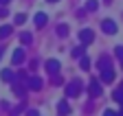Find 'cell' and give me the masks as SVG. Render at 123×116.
Returning a JSON list of instances; mask_svg holds the SVG:
<instances>
[{
    "instance_id": "21",
    "label": "cell",
    "mask_w": 123,
    "mask_h": 116,
    "mask_svg": "<svg viewBox=\"0 0 123 116\" xmlns=\"http://www.w3.org/2000/svg\"><path fill=\"white\" fill-rule=\"evenodd\" d=\"M13 20H15V24H24V22H26V16H24V13H20V16H15Z\"/></svg>"
},
{
    "instance_id": "8",
    "label": "cell",
    "mask_w": 123,
    "mask_h": 116,
    "mask_svg": "<svg viewBox=\"0 0 123 116\" xmlns=\"http://www.w3.org/2000/svg\"><path fill=\"white\" fill-rule=\"evenodd\" d=\"M24 57H26V55H24V48H15L13 55H11V59H13V64H22Z\"/></svg>"
},
{
    "instance_id": "31",
    "label": "cell",
    "mask_w": 123,
    "mask_h": 116,
    "mask_svg": "<svg viewBox=\"0 0 123 116\" xmlns=\"http://www.w3.org/2000/svg\"><path fill=\"white\" fill-rule=\"evenodd\" d=\"M121 105H123V101H121Z\"/></svg>"
},
{
    "instance_id": "14",
    "label": "cell",
    "mask_w": 123,
    "mask_h": 116,
    "mask_svg": "<svg viewBox=\"0 0 123 116\" xmlns=\"http://www.w3.org/2000/svg\"><path fill=\"white\" fill-rule=\"evenodd\" d=\"M57 35H59V37H66V35H68V24H59V26H57Z\"/></svg>"
},
{
    "instance_id": "28",
    "label": "cell",
    "mask_w": 123,
    "mask_h": 116,
    "mask_svg": "<svg viewBox=\"0 0 123 116\" xmlns=\"http://www.w3.org/2000/svg\"><path fill=\"white\" fill-rule=\"evenodd\" d=\"M117 116H123V112H119V114H117Z\"/></svg>"
},
{
    "instance_id": "23",
    "label": "cell",
    "mask_w": 123,
    "mask_h": 116,
    "mask_svg": "<svg viewBox=\"0 0 123 116\" xmlns=\"http://www.w3.org/2000/svg\"><path fill=\"white\" fill-rule=\"evenodd\" d=\"M114 53H117V57H119V59L123 61V46H117V48H114Z\"/></svg>"
},
{
    "instance_id": "1",
    "label": "cell",
    "mask_w": 123,
    "mask_h": 116,
    "mask_svg": "<svg viewBox=\"0 0 123 116\" xmlns=\"http://www.w3.org/2000/svg\"><path fill=\"white\" fill-rule=\"evenodd\" d=\"M79 94H81V81H79V79H73V81L66 85V96L75 99V96H79Z\"/></svg>"
},
{
    "instance_id": "24",
    "label": "cell",
    "mask_w": 123,
    "mask_h": 116,
    "mask_svg": "<svg viewBox=\"0 0 123 116\" xmlns=\"http://www.w3.org/2000/svg\"><path fill=\"white\" fill-rule=\"evenodd\" d=\"M26 116H40V114H37L35 110H26Z\"/></svg>"
},
{
    "instance_id": "17",
    "label": "cell",
    "mask_w": 123,
    "mask_h": 116,
    "mask_svg": "<svg viewBox=\"0 0 123 116\" xmlns=\"http://www.w3.org/2000/svg\"><path fill=\"white\" fill-rule=\"evenodd\" d=\"M112 64H110V59H108V57H101V59H99V70L101 68H110Z\"/></svg>"
},
{
    "instance_id": "7",
    "label": "cell",
    "mask_w": 123,
    "mask_h": 116,
    "mask_svg": "<svg viewBox=\"0 0 123 116\" xmlns=\"http://www.w3.org/2000/svg\"><path fill=\"white\" fill-rule=\"evenodd\" d=\"M88 90H90V94H92V96H101V92H103V90H101V81L92 79V81H90V88H88Z\"/></svg>"
},
{
    "instance_id": "2",
    "label": "cell",
    "mask_w": 123,
    "mask_h": 116,
    "mask_svg": "<svg viewBox=\"0 0 123 116\" xmlns=\"http://www.w3.org/2000/svg\"><path fill=\"white\" fill-rule=\"evenodd\" d=\"M79 42H81V46H88L95 42V33L90 31V28H81L79 31Z\"/></svg>"
},
{
    "instance_id": "20",
    "label": "cell",
    "mask_w": 123,
    "mask_h": 116,
    "mask_svg": "<svg viewBox=\"0 0 123 116\" xmlns=\"http://www.w3.org/2000/svg\"><path fill=\"white\" fill-rule=\"evenodd\" d=\"M112 96H114V101H119V103H121V101H123V90H121V88H119V90H114V94H112Z\"/></svg>"
},
{
    "instance_id": "25",
    "label": "cell",
    "mask_w": 123,
    "mask_h": 116,
    "mask_svg": "<svg viewBox=\"0 0 123 116\" xmlns=\"http://www.w3.org/2000/svg\"><path fill=\"white\" fill-rule=\"evenodd\" d=\"M103 116H117V112H112V110H105V112H103Z\"/></svg>"
},
{
    "instance_id": "10",
    "label": "cell",
    "mask_w": 123,
    "mask_h": 116,
    "mask_svg": "<svg viewBox=\"0 0 123 116\" xmlns=\"http://www.w3.org/2000/svg\"><path fill=\"white\" fill-rule=\"evenodd\" d=\"M57 112H59V116H68V114H70L68 101H59V103H57Z\"/></svg>"
},
{
    "instance_id": "29",
    "label": "cell",
    "mask_w": 123,
    "mask_h": 116,
    "mask_svg": "<svg viewBox=\"0 0 123 116\" xmlns=\"http://www.w3.org/2000/svg\"><path fill=\"white\" fill-rule=\"evenodd\" d=\"M0 59H2V50H0Z\"/></svg>"
},
{
    "instance_id": "5",
    "label": "cell",
    "mask_w": 123,
    "mask_h": 116,
    "mask_svg": "<svg viewBox=\"0 0 123 116\" xmlns=\"http://www.w3.org/2000/svg\"><path fill=\"white\" fill-rule=\"evenodd\" d=\"M101 81H103V83L114 81V70H112V66H110V68H101Z\"/></svg>"
},
{
    "instance_id": "12",
    "label": "cell",
    "mask_w": 123,
    "mask_h": 116,
    "mask_svg": "<svg viewBox=\"0 0 123 116\" xmlns=\"http://www.w3.org/2000/svg\"><path fill=\"white\" fill-rule=\"evenodd\" d=\"M46 20H49V16H46V13H42V11H40V13H37V16L33 18V22H35V26H44V24H46Z\"/></svg>"
},
{
    "instance_id": "13",
    "label": "cell",
    "mask_w": 123,
    "mask_h": 116,
    "mask_svg": "<svg viewBox=\"0 0 123 116\" xmlns=\"http://www.w3.org/2000/svg\"><path fill=\"white\" fill-rule=\"evenodd\" d=\"M11 31H13V28H11L9 24H2V26H0V37H2V39H5V37H9V35H11Z\"/></svg>"
},
{
    "instance_id": "9",
    "label": "cell",
    "mask_w": 123,
    "mask_h": 116,
    "mask_svg": "<svg viewBox=\"0 0 123 116\" xmlns=\"http://www.w3.org/2000/svg\"><path fill=\"white\" fill-rule=\"evenodd\" d=\"M11 90H13V94H18V96H24V85H22L18 79H13V81H11Z\"/></svg>"
},
{
    "instance_id": "22",
    "label": "cell",
    "mask_w": 123,
    "mask_h": 116,
    "mask_svg": "<svg viewBox=\"0 0 123 116\" xmlns=\"http://www.w3.org/2000/svg\"><path fill=\"white\" fill-rule=\"evenodd\" d=\"M24 112V105H18L15 110H11V116H18V114H22Z\"/></svg>"
},
{
    "instance_id": "11",
    "label": "cell",
    "mask_w": 123,
    "mask_h": 116,
    "mask_svg": "<svg viewBox=\"0 0 123 116\" xmlns=\"http://www.w3.org/2000/svg\"><path fill=\"white\" fill-rule=\"evenodd\" d=\"M0 79H2L5 83H11L15 79V75H13V70H2V72H0Z\"/></svg>"
},
{
    "instance_id": "3",
    "label": "cell",
    "mask_w": 123,
    "mask_h": 116,
    "mask_svg": "<svg viewBox=\"0 0 123 116\" xmlns=\"http://www.w3.org/2000/svg\"><path fill=\"white\" fill-rule=\"evenodd\" d=\"M101 28H103V33L114 35V33H117V22H112V20H103V22H101Z\"/></svg>"
},
{
    "instance_id": "27",
    "label": "cell",
    "mask_w": 123,
    "mask_h": 116,
    "mask_svg": "<svg viewBox=\"0 0 123 116\" xmlns=\"http://www.w3.org/2000/svg\"><path fill=\"white\" fill-rule=\"evenodd\" d=\"M49 2H59V0H49Z\"/></svg>"
},
{
    "instance_id": "16",
    "label": "cell",
    "mask_w": 123,
    "mask_h": 116,
    "mask_svg": "<svg viewBox=\"0 0 123 116\" xmlns=\"http://www.w3.org/2000/svg\"><path fill=\"white\" fill-rule=\"evenodd\" d=\"M79 66H81L84 70H88V68H90V59H88L86 55H84V57H79Z\"/></svg>"
},
{
    "instance_id": "18",
    "label": "cell",
    "mask_w": 123,
    "mask_h": 116,
    "mask_svg": "<svg viewBox=\"0 0 123 116\" xmlns=\"http://www.w3.org/2000/svg\"><path fill=\"white\" fill-rule=\"evenodd\" d=\"M20 39H22V44H31V42H33L31 33H20Z\"/></svg>"
},
{
    "instance_id": "30",
    "label": "cell",
    "mask_w": 123,
    "mask_h": 116,
    "mask_svg": "<svg viewBox=\"0 0 123 116\" xmlns=\"http://www.w3.org/2000/svg\"><path fill=\"white\" fill-rule=\"evenodd\" d=\"M121 90H123V83H121Z\"/></svg>"
},
{
    "instance_id": "6",
    "label": "cell",
    "mask_w": 123,
    "mask_h": 116,
    "mask_svg": "<svg viewBox=\"0 0 123 116\" xmlns=\"http://www.w3.org/2000/svg\"><path fill=\"white\" fill-rule=\"evenodd\" d=\"M26 88H29V90H33V92L42 90V79H40V77H31V79L26 81Z\"/></svg>"
},
{
    "instance_id": "15",
    "label": "cell",
    "mask_w": 123,
    "mask_h": 116,
    "mask_svg": "<svg viewBox=\"0 0 123 116\" xmlns=\"http://www.w3.org/2000/svg\"><path fill=\"white\" fill-rule=\"evenodd\" d=\"M70 55L77 57V59H79V57H84V46H75V48L70 50Z\"/></svg>"
},
{
    "instance_id": "19",
    "label": "cell",
    "mask_w": 123,
    "mask_h": 116,
    "mask_svg": "<svg viewBox=\"0 0 123 116\" xmlns=\"http://www.w3.org/2000/svg\"><path fill=\"white\" fill-rule=\"evenodd\" d=\"M97 7H99L97 0H88V2H86V9H88V11H97Z\"/></svg>"
},
{
    "instance_id": "26",
    "label": "cell",
    "mask_w": 123,
    "mask_h": 116,
    "mask_svg": "<svg viewBox=\"0 0 123 116\" xmlns=\"http://www.w3.org/2000/svg\"><path fill=\"white\" fill-rule=\"evenodd\" d=\"M11 2V0H0V5H9Z\"/></svg>"
},
{
    "instance_id": "4",
    "label": "cell",
    "mask_w": 123,
    "mask_h": 116,
    "mask_svg": "<svg viewBox=\"0 0 123 116\" xmlns=\"http://www.w3.org/2000/svg\"><path fill=\"white\" fill-rule=\"evenodd\" d=\"M46 70H49L51 77L59 75V61H57V59H49V61H46Z\"/></svg>"
}]
</instances>
